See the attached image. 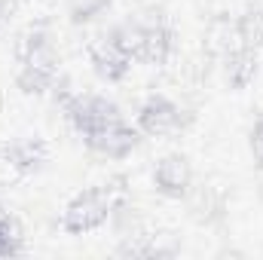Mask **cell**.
I'll return each mask as SVG.
<instances>
[{"mask_svg": "<svg viewBox=\"0 0 263 260\" xmlns=\"http://www.w3.org/2000/svg\"><path fill=\"white\" fill-rule=\"evenodd\" d=\"M236 37H239L242 46H251V49L260 46L263 43V6L248 9V12L236 22Z\"/></svg>", "mask_w": 263, "mask_h": 260, "instance_id": "7", "label": "cell"}, {"mask_svg": "<svg viewBox=\"0 0 263 260\" xmlns=\"http://www.w3.org/2000/svg\"><path fill=\"white\" fill-rule=\"evenodd\" d=\"M15 242H18V236H12L9 224H6V220H0V254L15 251Z\"/></svg>", "mask_w": 263, "mask_h": 260, "instance_id": "9", "label": "cell"}, {"mask_svg": "<svg viewBox=\"0 0 263 260\" xmlns=\"http://www.w3.org/2000/svg\"><path fill=\"white\" fill-rule=\"evenodd\" d=\"M251 153H254V159L263 165V120L251 132Z\"/></svg>", "mask_w": 263, "mask_h": 260, "instance_id": "10", "label": "cell"}, {"mask_svg": "<svg viewBox=\"0 0 263 260\" xmlns=\"http://www.w3.org/2000/svg\"><path fill=\"white\" fill-rule=\"evenodd\" d=\"M254 73H257V52L251 46L239 43L236 49H230V55H227V83L230 86L245 89L254 80Z\"/></svg>", "mask_w": 263, "mask_h": 260, "instance_id": "6", "label": "cell"}, {"mask_svg": "<svg viewBox=\"0 0 263 260\" xmlns=\"http://www.w3.org/2000/svg\"><path fill=\"white\" fill-rule=\"evenodd\" d=\"M0 220H3V211H0Z\"/></svg>", "mask_w": 263, "mask_h": 260, "instance_id": "11", "label": "cell"}, {"mask_svg": "<svg viewBox=\"0 0 263 260\" xmlns=\"http://www.w3.org/2000/svg\"><path fill=\"white\" fill-rule=\"evenodd\" d=\"M138 129L150 138H162L181 129V107L168 101L165 95H153L138 110Z\"/></svg>", "mask_w": 263, "mask_h": 260, "instance_id": "3", "label": "cell"}, {"mask_svg": "<svg viewBox=\"0 0 263 260\" xmlns=\"http://www.w3.org/2000/svg\"><path fill=\"white\" fill-rule=\"evenodd\" d=\"M104 6H107V0H70V9H73V18H77V22L95 18Z\"/></svg>", "mask_w": 263, "mask_h": 260, "instance_id": "8", "label": "cell"}, {"mask_svg": "<svg viewBox=\"0 0 263 260\" xmlns=\"http://www.w3.org/2000/svg\"><path fill=\"white\" fill-rule=\"evenodd\" d=\"M67 114H70V123L77 126V132L86 141L92 135H98V132H104L107 126H114V123L123 120L120 107L114 101L101 98V95H80V98H73L70 107H67Z\"/></svg>", "mask_w": 263, "mask_h": 260, "instance_id": "2", "label": "cell"}, {"mask_svg": "<svg viewBox=\"0 0 263 260\" xmlns=\"http://www.w3.org/2000/svg\"><path fill=\"white\" fill-rule=\"evenodd\" d=\"M86 144H89L95 153H101V156H110V159H123L126 153H132V147L138 144V135H135V129H132L126 120H120V123L107 126L104 132L92 135Z\"/></svg>", "mask_w": 263, "mask_h": 260, "instance_id": "5", "label": "cell"}, {"mask_svg": "<svg viewBox=\"0 0 263 260\" xmlns=\"http://www.w3.org/2000/svg\"><path fill=\"white\" fill-rule=\"evenodd\" d=\"M153 187L165 199L187 196V190L193 187V165H190V159L181 156V153H172V156L159 159L156 169H153Z\"/></svg>", "mask_w": 263, "mask_h": 260, "instance_id": "4", "label": "cell"}, {"mask_svg": "<svg viewBox=\"0 0 263 260\" xmlns=\"http://www.w3.org/2000/svg\"><path fill=\"white\" fill-rule=\"evenodd\" d=\"M110 211H114V193L107 187H86L67 202L62 224L67 233L83 236V233L98 230L110 217Z\"/></svg>", "mask_w": 263, "mask_h": 260, "instance_id": "1", "label": "cell"}]
</instances>
